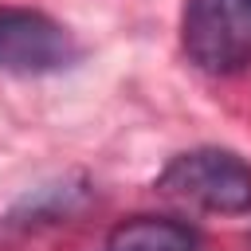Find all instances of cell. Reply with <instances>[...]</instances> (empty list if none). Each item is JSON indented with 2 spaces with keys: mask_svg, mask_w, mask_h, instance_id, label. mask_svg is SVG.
Listing matches in <instances>:
<instances>
[{
  "mask_svg": "<svg viewBox=\"0 0 251 251\" xmlns=\"http://www.w3.org/2000/svg\"><path fill=\"white\" fill-rule=\"evenodd\" d=\"M157 192L192 212L239 216L251 212V165L227 149H192L165 165Z\"/></svg>",
  "mask_w": 251,
  "mask_h": 251,
  "instance_id": "6da1fadb",
  "label": "cell"
},
{
  "mask_svg": "<svg viewBox=\"0 0 251 251\" xmlns=\"http://www.w3.org/2000/svg\"><path fill=\"white\" fill-rule=\"evenodd\" d=\"M102 251H200V239L188 224L165 220V216H133L118 224Z\"/></svg>",
  "mask_w": 251,
  "mask_h": 251,
  "instance_id": "277c9868",
  "label": "cell"
},
{
  "mask_svg": "<svg viewBox=\"0 0 251 251\" xmlns=\"http://www.w3.org/2000/svg\"><path fill=\"white\" fill-rule=\"evenodd\" d=\"M184 55L208 75L251 63V0H188L180 16Z\"/></svg>",
  "mask_w": 251,
  "mask_h": 251,
  "instance_id": "7a4b0ae2",
  "label": "cell"
},
{
  "mask_svg": "<svg viewBox=\"0 0 251 251\" xmlns=\"http://www.w3.org/2000/svg\"><path fill=\"white\" fill-rule=\"evenodd\" d=\"M78 59V47L63 24L35 8L0 4V71L12 75H51Z\"/></svg>",
  "mask_w": 251,
  "mask_h": 251,
  "instance_id": "3957f363",
  "label": "cell"
}]
</instances>
